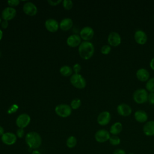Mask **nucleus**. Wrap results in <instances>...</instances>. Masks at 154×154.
Returning a JSON list of instances; mask_svg holds the SVG:
<instances>
[{
	"mask_svg": "<svg viewBox=\"0 0 154 154\" xmlns=\"http://www.w3.org/2000/svg\"><path fill=\"white\" fill-rule=\"evenodd\" d=\"M79 56L84 60H89L92 57L94 52V47L90 42L84 41L78 47Z\"/></svg>",
	"mask_w": 154,
	"mask_h": 154,
	"instance_id": "f257e3e1",
	"label": "nucleus"
},
{
	"mask_svg": "<svg viewBox=\"0 0 154 154\" xmlns=\"http://www.w3.org/2000/svg\"><path fill=\"white\" fill-rule=\"evenodd\" d=\"M25 142L28 146L34 150L39 148L42 144V140L40 135L34 131L28 132L25 135Z\"/></svg>",
	"mask_w": 154,
	"mask_h": 154,
	"instance_id": "f03ea898",
	"label": "nucleus"
},
{
	"mask_svg": "<svg viewBox=\"0 0 154 154\" xmlns=\"http://www.w3.org/2000/svg\"><path fill=\"white\" fill-rule=\"evenodd\" d=\"M148 92L144 88H138L133 93V99L135 102L138 104H142L147 101Z\"/></svg>",
	"mask_w": 154,
	"mask_h": 154,
	"instance_id": "7ed1b4c3",
	"label": "nucleus"
},
{
	"mask_svg": "<svg viewBox=\"0 0 154 154\" xmlns=\"http://www.w3.org/2000/svg\"><path fill=\"white\" fill-rule=\"evenodd\" d=\"M70 81L73 86L79 89L84 88L86 86V81L85 78L79 73H75L72 75L70 77Z\"/></svg>",
	"mask_w": 154,
	"mask_h": 154,
	"instance_id": "20e7f679",
	"label": "nucleus"
},
{
	"mask_svg": "<svg viewBox=\"0 0 154 154\" xmlns=\"http://www.w3.org/2000/svg\"><path fill=\"white\" fill-rule=\"evenodd\" d=\"M55 113L61 117L66 118L70 116L72 113V108L70 106L67 104L58 105L55 108Z\"/></svg>",
	"mask_w": 154,
	"mask_h": 154,
	"instance_id": "39448f33",
	"label": "nucleus"
},
{
	"mask_svg": "<svg viewBox=\"0 0 154 154\" xmlns=\"http://www.w3.org/2000/svg\"><path fill=\"white\" fill-rule=\"evenodd\" d=\"M110 137L109 132L104 129L98 130L94 134V138L96 141L100 143H103L109 141Z\"/></svg>",
	"mask_w": 154,
	"mask_h": 154,
	"instance_id": "423d86ee",
	"label": "nucleus"
},
{
	"mask_svg": "<svg viewBox=\"0 0 154 154\" xmlns=\"http://www.w3.org/2000/svg\"><path fill=\"white\" fill-rule=\"evenodd\" d=\"M30 122V116L28 114L23 113L18 116L16 120V124L19 128L23 129L29 124Z\"/></svg>",
	"mask_w": 154,
	"mask_h": 154,
	"instance_id": "0eeeda50",
	"label": "nucleus"
},
{
	"mask_svg": "<svg viewBox=\"0 0 154 154\" xmlns=\"http://www.w3.org/2000/svg\"><path fill=\"white\" fill-rule=\"evenodd\" d=\"M17 136L15 134L10 132H5L1 137L2 142L7 146H11L16 143L17 141Z\"/></svg>",
	"mask_w": 154,
	"mask_h": 154,
	"instance_id": "6e6552de",
	"label": "nucleus"
},
{
	"mask_svg": "<svg viewBox=\"0 0 154 154\" xmlns=\"http://www.w3.org/2000/svg\"><path fill=\"white\" fill-rule=\"evenodd\" d=\"M108 42L111 46L116 47L120 45L122 42L120 35L116 31L111 32L108 36Z\"/></svg>",
	"mask_w": 154,
	"mask_h": 154,
	"instance_id": "1a4fd4ad",
	"label": "nucleus"
},
{
	"mask_svg": "<svg viewBox=\"0 0 154 154\" xmlns=\"http://www.w3.org/2000/svg\"><path fill=\"white\" fill-rule=\"evenodd\" d=\"M94 30L90 26H85L81 29L79 33L80 37L84 41L89 42L94 36Z\"/></svg>",
	"mask_w": 154,
	"mask_h": 154,
	"instance_id": "9d476101",
	"label": "nucleus"
},
{
	"mask_svg": "<svg viewBox=\"0 0 154 154\" xmlns=\"http://www.w3.org/2000/svg\"><path fill=\"white\" fill-rule=\"evenodd\" d=\"M111 119V116L109 111H103L101 112L97 117V122L101 126L108 125Z\"/></svg>",
	"mask_w": 154,
	"mask_h": 154,
	"instance_id": "9b49d317",
	"label": "nucleus"
},
{
	"mask_svg": "<svg viewBox=\"0 0 154 154\" xmlns=\"http://www.w3.org/2000/svg\"><path fill=\"white\" fill-rule=\"evenodd\" d=\"M117 111L119 115L123 117H128L131 114L132 108L128 104L122 103L117 106Z\"/></svg>",
	"mask_w": 154,
	"mask_h": 154,
	"instance_id": "f8f14e48",
	"label": "nucleus"
},
{
	"mask_svg": "<svg viewBox=\"0 0 154 154\" xmlns=\"http://www.w3.org/2000/svg\"><path fill=\"white\" fill-rule=\"evenodd\" d=\"M16 14V10L13 7H7L2 11V17L4 20H10L13 19Z\"/></svg>",
	"mask_w": 154,
	"mask_h": 154,
	"instance_id": "ddd939ff",
	"label": "nucleus"
},
{
	"mask_svg": "<svg viewBox=\"0 0 154 154\" xmlns=\"http://www.w3.org/2000/svg\"><path fill=\"white\" fill-rule=\"evenodd\" d=\"M23 12L28 16H34L37 13V8L34 4L31 2H26L23 7Z\"/></svg>",
	"mask_w": 154,
	"mask_h": 154,
	"instance_id": "4468645a",
	"label": "nucleus"
},
{
	"mask_svg": "<svg viewBox=\"0 0 154 154\" xmlns=\"http://www.w3.org/2000/svg\"><path fill=\"white\" fill-rule=\"evenodd\" d=\"M135 41L139 45H144L147 40V35L146 33L141 30L138 29L134 33Z\"/></svg>",
	"mask_w": 154,
	"mask_h": 154,
	"instance_id": "2eb2a0df",
	"label": "nucleus"
},
{
	"mask_svg": "<svg viewBox=\"0 0 154 154\" xmlns=\"http://www.w3.org/2000/svg\"><path fill=\"white\" fill-rule=\"evenodd\" d=\"M45 26L46 29L51 32H55L57 31L60 28L58 22L54 19H47L45 22Z\"/></svg>",
	"mask_w": 154,
	"mask_h": 154,
	"instance_id": "dca6fc26",
	"label": "nucleus"
},
{
	"mask_svg": "<svg viewBox=\"0 0 154 154\" xmlns=\"http://www.w3.org/2000/svg\"><path fill=\"white\" fill-rule=\"evenodd\" d=\"M81 43V38L78 34H72L68 37L67 39V44L71 48L79 46Z\"/></svg>",
	"mask_w": 154,
	"mask_h": 154,
	"instance_id": "f3484780",
	"label": "nucleus"
},
{
	"mask_svg": "<svg viewBox=\"0 0 154 154\" xmlns=\"http://www.w3.org/2000/svg\"><path fill=\"white\" fill-rule=\"evenodd\" d=\"M136 76L140 81L147 82L150 78V73L147 69L140 68L136 72Z\"/></svg>",
	"mask_w": 154,
	"mask_h": 154,
	"instance_id": "a211bd4d",
	"label": "nucleus"
},
{
	"mask_svg": "<svg viewBox=\"0 0 154 154\" xmlns=\"http://www.w3.org/2000/svg\"><path fill=\"white\" fill-rule=\"evenodd\" d=\"M143 131L146 136L154 135V120L147 122L143 127Z\"/></svg>",
	"mask_w": 154,
	"mask_h": 154,
	"instance_id": "6ab92c4d",
	"label": "nucleus"
},
{
	"mask_svg": "<svg viewBox=\"0 0 154 154\" xmlns=\"http://www.w3.org/2000/svg\"><path fill=\"white\" fill-rule=\"evenodd\" d=\"M134 118L135 120L139 123H145L147 122L148 119V116L146 111L144 110L139 109L135 112Z\"/></svg>",
	"mask_w": 154,
	"mask_h": 154,
	"instance_id": "aec40b11",
	"label": "nucleus"
},
{
	"mask_svg": "<svg viewBox=\"0 0 154 154\" xmlns=\"http://www.w3.org/2000/svg\"><path fill=\"white\" fill-rule=\"evenodd\" d=\"M73 26V21L70 18H64L61 20L59 23L60 29L63 31H66L71 29Z\"/></svg>",
	"mask_w": 154,
	"mask_h": 154,
	"instance_id": "412c9836",
	"label": "nucleus"
},
{
	"mask_svg": "<svg viewBox=\"0 0 154 154\" xmlns=\"http://www.w3.org/2000/svg\"><path fill=\"white\" fill-rule=\"evenodd\" d=\"M122 129H123L122 124L119 122H117L113 123L111 126L109 132L112 135H117L122 132Z\"/></svg>",
	"mask_w": 154,
	"mask_h": 154,
	"instance_id": "4be33fe9",
	"label": "nucleus"
},
{
	"mask_svg": "<svg viewBox=\"0 0 154 154\" xmlns=\"http://www.w3.org/2000/svg\"><path fill=\"white\" fill-rule=\"evenodd\" d=\"M60 73L65 76V77H67L70 76L72 74L73 72V69L69 66H62L60 69Z\"/></svg>",
	"mask_w": 154,
	"mask_h": 154,
	"instance_id": "5701e85b",
	"label": "nucleus"
},
{
	"mask_svg": "<svg viewBox=\"0 0 154 154\" xmlns=\"http://www.w3.org/2000/svg\"><path fill=\"white\" fill-rule=\"evenodd\" d=\"M77 144V139L75 136H69L66 140V146L70 149L74 148Z\"/></svg>",
	"mask_w": 154,
	"mask_h": 154,
	"instance_id": "b1692460",
	"label": "nucleus"
},
{
	"mask_svg": "<svg viewBox=\"0 0 154 154\" xmlns=\"http://www.w3.org/2000/svg\"><path fill=\"white\" fill-rule=\"evenodd\" d=\"M146 88L150 93H154V77L149 78L146 82Z\"/></svg>",
	"mask_w": 154,
	"mask_h": 154,
	"instance_id": "393cba45",
	"label": "nucleus"
},
{
	"mask_svg": "<svg viewBox=\"0 0 154 154\" xmlns=\"http://www.w3.org/2000/svg\"><path fill=\"white\" fill-rule=\"evenodd\" d=\"M109 142L112 146H117L120 144L121 140L117 135H112L109 139Z\"/></svg>",
	"mask_w": 154,
	"mask_h": 154,
	"instance_id": "a878e982",
	"label": "nucleus"
},
{
	"mask_svg": "<svg viewBox=\"0 0 154 154\" xmlns=\"http://www.w3.org/2000/svg\"><path fill=\"white\" fill-rule=\"evenodd\" d=\"M81 104V100L78 98H76L72 100L70 103V107L72 109H76L80 107Z\"/></svg>",
	"mask_w": 154,
	"mask_h": 154,
	"instance_id": "bb28decb",
	"label": "nucleus"
},
{
	"mask_svg": "<svg viewBox=\"0 0 154 154\" xmlns=\"http://www.w3.org/2000/svg\"><path fill=\"white\" fill-rule=\"evenodd\" d=\"M63 6L65 10H69L73 7V2L70 0H64L63 1Z\"/></svg>",
	"mask_w": 154,
	"mask_h": 154,
	"instance_id": "cd10ccee",
	"label": "nucleus"
},
{
	"mask_svg": "<svg viewBox=\"0 0 154 154\" xmlns=\"http://www.w3.org/2000/svg\"><path fill=\"white\" fill-rule=\"evenodd\" d=\"M111 50V46L109 45H105L102 46L100 49V52L103 55H108Z\"/></svg>",
	"mask_w": 154,
	"mask_h": 154,
	"instance_id": "c85d7f7f",
	"label": "nucleus"
},
{
	"mask_svg": "<svg viewBox=\"0 0 154 154\" xmlns=\"http://www.w3.org/2000/svg\"><path fill=\"white\" fill-rule=\"evenodd\" d=\"M20 3V1L19 0H9L7 1V4L8 5L11 7L17 6Z\"/></svg>",
	"mask_w": 154,
	"mask_h": 154,
	"instance_id": "c756f323",
	"label": "nucleus"
},
{
	"mask_svg": "<svg viewBox=\"0 0 154 154\" xmlns=\"http://www.w3.org/2000/svg\"><path fill=\"white\" fill-rule=\"evenodd\" d=\"M17 137L19 138H21L22 137H24L25 135V131L23 129H22V128H19L17 131H16V134Z\"/></svg>",
	"mask_w": 154,
	"mask_h": 154,
	"instance_id": "7c9ffc66",
	"label": "nucleus"
},
{
	"mask_svg": "<svg viewBox=\"0 0 154 154\" xmlns=\"http://www.w3.org/2000/svg\"><path fill=\"white\" fill-rule=\"evenodd\" d=\"M81 66L80 64L78 63L74 64L73 66V70L75 72V73L76 74H78L79 72L81 71Z\"/></svg>",
	"mask_w": 154,
	"mask_h": 154,
	"instance_id": "2f4dec72",
	"label": "nucleus"
},
{
	"mask_svg": "<svg viewBox=\"0 0 154 154\" xmlns=\"http://www.w3.org/2000/svg\"><path fill=\"white\" fill-rule=\"evenodd\" d=\"M147 101L151 104H154V93H149L148 94Z\"/></svg>",
	"mask_w": 154,
	"mask_h": 154,
	"instance_id": "473e14b6",
	"label": "nucleus"
},
{
	"mask_svg": "<svg viewBox=\"0 0 154 154\" xmlns=\"http://www.w3.org/2000/svg\"><path fill=\"white\" fill-rule=\"evenodd\" d=\"M112 154H126V152L123 149H117L114 150Z\"/></svg>",
	"mask_w": 154,
	"mask_h": 154,
	"instance_id": "72a5a7b5",
	"label": "nucleus"
},
{
	"mask_svg": "<svg viewBox=\"0 0 154 154\" xmlns=\"http://www.w3.org/2000/svg\"><path fill=\"white\" fill-rule=\"evenodd\" d=\"M48 3L49 4V5H52V6H55V5H57L59 3H60L61 2V0H58V1H52V0H49L48 1Z\"/></svg>",
	"mask_w": 154,
	"mask_h": 154,
	"instance_id": "f704fd0d",
	"label": "nucleus"
},
{
	"mask_svg": "<svg viewBox=\"0 0 154 154\" xmlns=\"http://www.w3.org/2000/svg\"><path fill=\"white\" fill-rule=\"evenodd\" d=\"M1 27L4 29H6L7 27H8V21L7 20H3L1 23Z\"/></svg>",
	"mask_w": 154,
	"mask_h": 154,
	"instance_id": "c9c22d12",
	"label": "nucleus"
},
{
	"mask_svg": "<svg viewBox=\"0 0 154 154\" xmlns=\"http://www.w3.org/2000/svg\"><path fill=\"white\" fill-rule=\"evenodd\" d=\"M150 68L154 70V57L152 58V60H150Z\"/></svg>",
	"mask_w": 154,
	"mask_h": 154,
	"instance_id": "e433bc0d",
	"label": "nucleus"
},
{
	"mask_svg": "<svg viewBox=\"0 0 154 154\" xmlns=\"http://www.w3.org/2000/svg\"><path fill=\"white\" fill-rule=\"evenodd\" d=\"M4 128L1 126H0V136L1 137L4 134Z\"/></svg>",
	"mask_w": 154,
	"mask_h": 154,
	"instance_id": "4c0bfd02",
	"label": "nucleus"
},
{
	"mask_svg": "<svg viewBox=\"0 0 154 154\" xmlns=\"http://www.w3.org/2000/svg\"><path fill=\"white\" fill-rule=\"evenodd\" d=\"M31 154H41V153H40V151H38V150H34L32 152H31Z\"/></svg>",
	"mask_w": 154,
	"mask_h": 154,
	"instance_id": "58836bf2",
	"label": "nucleus"
},
{
	"mask_svg": "<svg viewBox=\"0 0 154 154\" xmlns=\"http://www.w3.org/2000/svg\"><path fill=\"white\" fill-rule=\"evenodd\" d=\"M2 36H3V32H2V31L0 29V41L2 38Z\"/></svg>",
	"mask_w": 154,
	"mask_h": 154,
	"instance_id": "ea45409f",
	"label": "nucleus"
},
{
	"mask_svg": "<svg viewBox=\"0 0 154 154\" xmlns=\"http://www.w3.org/2000/svg\"><path fill=\"white\" fill-rule=\"evenodd\" d=\"M1 22H2V21H1V19L0 18V24L1 23Z\"/></svg>",
	"mask_w": 154,
	"mask_h": 154,
	"instance_id": "a19ab883",
	"label": "nucleus"
},
{
	"mask_svg": "<svg viewBox=\"0 0 154 154\" xmlns=\"http://www.w3.org/2000/svg\"><path fill=\"white\" fill-rule=\"evenodd\" d=\"M129 154H134V153H132V152H131V153H129Z\"/></svg>",
	"mask_w": 154,
	"mask_h": 154,
	"instance_id": "79ce46f5",
	"label": "nucleus"
},
{
	"mask_svg": "<svg viewBox=\"0 0 154 154\" xmlns=\"http://www.w3.org/2000/svg\"><path fill=\"white\" fill-rule=\"evenodd\" d=\"M0 57H1V52H0Z\"/></svg>",
	"mask_w": 154,
	"mask_h": 154,
	"instance_id": "37998d69",
	"label": "nucleus"
}]
</instances>
